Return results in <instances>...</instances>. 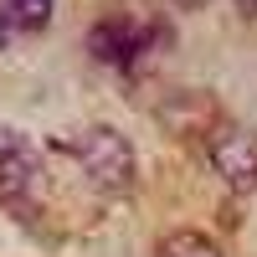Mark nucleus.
Segmentation results:
<instances>
[{"label": "nucleus", "instance_id": "f257e3e1", "mask_svg": "<svg viewBox=\"0 0 257 257\" xmlns=\"http://www.w3.org/2000/svg\"><path fill=\"white\" fill-rule=\"evenodd\" d=\"M67 149H72V160L88 170V180L98 190H123L128 180H134V149H128V139L118 134V128L93 123V128H82Z\"/></svg>", "mask_w": 257, "mask_h": 257}, {"label": "nucleus", "instance_id": "f03ea898", "mask_svg": "<svg viewBox=\"0 0 257 257\" xmlns=\"http://www.w3.org/2000/svg\"><path fill=\"white\" fill-rule=\"evenodd\" d=\"M155 31L160 26H144V21H134V16H103L88 31V52H93V62H103V67H113V72H134L149 57Z\"/></svg>", "mask_w": 257, "mask_h": 257}, {"label": "nucleus", "instance_id": "7ed1b4c3", "mask_svg": "<svg viewBox=\"0 0 257 257\" xmlns=\"http://www.w3.org/2000/svg\"><path fill=\"white\" fill-rule=\"evenodd\" d=\"M206 155L231 190H257V134L247 123H216L206 139Z\"/></svg>", "mask_w": 257, "mask_h": 257}, {"label": "nucleus", "instance_id": "20e7f679", "mask_svg": "<svg viewBox=\"0 0 257 257\" xmlns=\"http://www.w3.org/2000/svg\"><path fill=\"white\" fill-rule=\"evenodd\" d=\"M31 185H36V149H31V139L21 134V128H0V196L21 206V196H31Z\"/></svg>", "mask_w": 257, "mask_h": 257}, {"label": "nucleus", "instance_id": "39448f33", "mask_svg": "<svg viewBox=\"0 0 257 257\" xmlns=\"http://www.w3.org/2000/svg\"><path fill=\"white\" fill-rule=\"evenodd\" d=\"M0 21L16 31H41L52 21V0H0Z\"/></svg>", "mask_w": 257, "mask_h": 257}, {"label": "nucleus", "instance_id": "423d86ee", "mask_svg": "<svg viewBox=\"0 0 257 257\" xmlns=\"http://www.w3.org/2000/svg\"><path fill=\"white\" fill-rule=\"evenodd\" d=\"M155 257H226V252L211 242L206 231H170V237L160 242Z\"/></svg>", "mask_w": 257, "mask_h": 257}, {"label": "nucleus", "instance_id": "0eeeda50", "mask_svg": "<svg viewBox=\"0 0 257 257\" xmlns=\"http://www.w3.org/2000/svg\"><path fill=\"white\" fill-rule=\"evenodd\" d=\"M175 6H180V11H201L206 0H175Z\"/></svg>", "mask_w": 257, "mask_h": 257}, {"label": "nucleus", "instance_id": "6e6552de", "mask_svg": "<svg viewBox=\"0 0 257 257\" xmlns=\"http://www.w3.org/2000/svg\"><path fill=\"white\" fill-rule=\"evenodd\" d=\"M6 41H11V26H6V21H0V52H6Z\"/></svg>", "mask_w": 257, "mask_h": 257}]
</instances>
